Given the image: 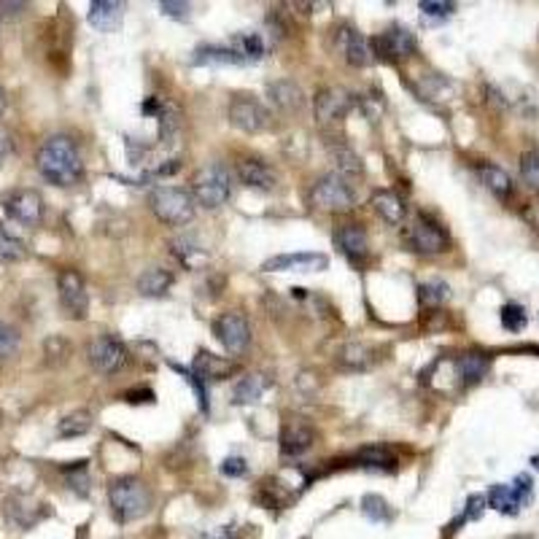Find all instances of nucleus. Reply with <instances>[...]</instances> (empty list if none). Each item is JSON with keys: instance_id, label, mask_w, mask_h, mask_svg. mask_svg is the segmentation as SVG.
I'll list each match as a JSON object with an SVG mask.
<instances>
[{"instance_id": "nucleus-1", "label": "nucleus", "mask_w": 539, "mask_h": 539, "mask_svg": "<svg viewBox=\"0 0 539 539\" xmlns=\"http://www.w3.org/2000/svg\"><path fill=\"white\" fill-rule=\"evenodd\" d=\"M38 173L55 186H74L84 175L78 146L68 135H52L35 155Z\"/></svg>"}, {"instance_id": "nucleus-2", "label": "nucleus", "mask_w": 539, "mask_h": 539, "mask_svg": "<svg viewBox=\"0 0 539 539\" xmlns=\"http://www.w3.org/2000/svg\"><path fill=\"white\" fill-rule=\"evenodd\" d=\"M108 504L119 524L141 521L152 510V488L138 477H116L108 485Z\"/></svg>"}, {"instance_id": "nucleus-3", "label": "nucleus", "mask_w": 539, "mask_h": 539, "mask_svg": "<svg viewBox=\"0 0 539 539\" xmlns=\"http://www.w3.org/2000/svg\"><path fill=\"white\" fill-rule=\"evenodd\" d=\"M192 197L205 211L227 205L232 197V173L222 162H208L192 178Z\"/></svg>"}, {"instance_id": "nucleus-4", "label": "nucleus", "mask_w": 539, "mask_h": 539, "mask_svg": "<svg viewBox=\"0 0 539 539\" xmlns=\"http://www.w3.org/2000/svg\"><path fill=\"white\" fill-rule=\"evenodd\" d=\"M149 208L159 222H165L170 227H184L195 219L197 203H195L192 192H186L181 186H156L149 197Z\"/></svg>"}, {"instance_id": "nucleus-5", "label": "nucleus", "mask_w": 539, "mask_h": 539, "mask_svg": "<svg viewBox=\"0 0 539 539\" xmlns=\"http://www.w3.org/2000/svg\"><path fill=\"white\" fill-rule=\"evenodd\" d=\"M308 203L315 211H324V214H348L356 205V192L348 178L329 173L313 184Z\"/></svg>"}, {"instance_id": "nucleus-6", "label": "nucleus", "mask_w": 539, "mask_h": 539, "mask_svg": "<svg viewBox=\"0 0 539 539\" xmlns=\"http://www.w3.org/2000/svg\"><path fill=\"white\" fill-rule=\"evenodd\" d=\"M404 245L418 256H437L451 248V237L437 219H432L429 214H418L404 230Z\"/></svg>"}, {"instance_id": "nucleus-7", "label": "nucleus", "mask_w": 539, "mask_h": 539, "mask_svg": "<svg viewBox=\"0 0 539 539\" xmlns=\"http://www.w3.org/2000/svg\"><path fill=\"white\" fill-rule=\"evenodd\" d=\"M127 348L119 337L114 334H100L86 345V362L92 364V370H97L100 375H116L127 367Z\"/></svg>"}, {"instance_id": "nucleus-8", "label": "nucleus", "mask_w": 539, "mask_h": 539, "mask_svg": "<svg viewBox=\"0 0 539 539\" xmlns=\"http://www.w3.org/2000/svg\"><path fill=\"white\" fill-rule=\"evenodd\" d=\"M3 211L22 227H38L44 222V197L35 189H11L0 197Z\"/></svg>"}, {"instance_id": "nucleus-9", "label": "nucleus", "mask_w": 539, "mask_h": 539, "mask_svg": "<svg viewBox=\"0 0 539 539\" xmlns=\"http://www.w3.org/2000/svg\"><path fill=\"white\" fill-rule=\"evenodd\" d=\"M227 116L232 127L240 133H262L270 127V111L254 95H235Z\"/></svg>"}, {"instance_id": "nucleus-10", "label": "nucleus", "mask_w": 539, "mask_h": 539, "mask_svg": "<svg viewBox=\"0 0 539 539\" xmlns=\"http://www.w3.org/2000/svg\"><path fill=\"white\" fill-rule=\"evenodd\" d=\"M354 103H356V97L351 92H345L340 86H324L313 97V116L318 125H334L348 116Z\"/></svg>"}, {"instance_id": "nucleus-11", "label": "nucleus", "mask_w": 539, "mask_h": 539, "mask_svg": "<svg viewBox=\"0 0 539 539\" xmlns=\"http://www.w3.org/2000/svg\"><path fill=\"white\" fill-rule=\"evenodd\" d=\"M214 334H216V340L230 351V354H243V351H248V345H251V324H248V318L243 315V313H237V310H230V313H225L222 318H216V324H214Z\"/></svg>"}, {"instance_id": "nucleus-12", "label": "nucleus", "mask_w": 539, "mask_h": 539, "mask_svg": "<svg viewBox=\"0 0 539 539\" xmlns=\"http://www.w3.org/2000/svg\"><path fill=\"white\" fill-rule=\"evenodd\" d=\"M57 292H60V305H63V310L71 318L84 321L86 313H89V294H86L84 278L78 275L76 270H63L57 275Z\"/></svg>"}, {"instance_id": "nucleus-13", "label": "nucleus", "mask_w": 539, "mask_h": 539, "mask_svg": "<svg viewBox=\"0 0 539 539\" xmlns=\"http://www.w3.org/2000/svg\"><path fill=\"white\" fill-rule=\"evenodd\" d=\"M329 267V256L318 251H300V254H278L262 262L265 273H321Z\"/></svg>"}, {"instance_id": "nucleus-14", "label": "nucleus", "mask_w": 539, "mask_h": 539, "mask_svg": "<svg viewBox=\"0 0 539 539\" xmlns=\"http://www.w3.org/2000/svg\"><path fill=\"white\" fill-rule=\"evenodd\" d=\"M370 46H373V55H381L384 60H402L418 49V41L407 27L396 25V27H388L378 38H373Z\"/></svg>"}, {"instance_id": "nucleus-15", "label": "nucleus", "mask_w": 539, "mask_h": 539, "mask_svg": "<svg viewBox=\"0 0 539 539\" xmlns=\"http://www.w3.org/2000/svg\"><path fill=\"white\" fill-rule=\"evenodd\" d=\"M237 175H240L243 186H248L254 192H273L278 186V173L265 159H254V156L240 159Z\"/></svg>"}, {"instance_id": "nucleus-16", "label": "nucleus", "mask_w": 539, "mask_h": 539, "mask_svg": "<svg viewBox=\"0 0 539 539\" xmlns=\"http://www.w3.org/2000/svg\"><path fill=\"white\" fill-rule=\"evenodd\" d=\"M337 46H340L343 60H345L348 65H354V68H367V65L375 60L370 41H367L362 33H356L354 27H343V30H340Z\"/></svg>"}, {"instance_id": "nucleus-17", "label": "nucleus", "mask_w": 539, "mask_h": 539, "mask_svg": "<svg viewBox=\"0 0 539 539\" xmlns=\"http://www.w3.org/2000/svg\"><path fill=\"white\" fill-rule=\"evenodd\" d=\"M315 445V429L305 421H289L281 429V454L297 459Z\"/></svg>"}, {"instance_id": "nucleus-18", "label": "nucleus", "mask_w": 539, "mask_h": 539, "mask_svg": "<svg viewBox=\"0 0 539 539\" xmlns=\"http://www.w3.org/2000/svg\"><path fill=\"white\" fill-rule=\"evenodd\" d=\"M334 245L354 262V265H362L367 262L370 256V240H367V232L362 230L359 225H343L334 230Z\"/></svg>"}, {"instance_id": "nucleus-19", "label": "nucleus", "mask_w": 539, "mask_h": 539, "mask_svg": "<svg viewBox=\"0 0 539 539\" xmlns=\"http://www.w3.org/2000/svg\"><path fill=\"white\" fill-rule=\"evenodd\" d=\"M125 16V5L119 0H92L89 3V25L100 33H114L122 25Z\"/></svg>"}, {"instance_id": "nucleus-20", "label": "nucleus", "mask_w": 539, "mask_h": 539, "mask_svg": "<svg viewBox=\"0 0 539 539\" xmlns=\"http://www.w3.org/2000/svg\"><path fill=\"white\" fill-rule=\"evenodd\" d=\"M267 97H270V103H273L275 108H281V111H286V114H294V111H300V108L305 105L303 89H300L294 81H289V78H281V81L267 84Z\"/></svg>"}, {"instance_id": "nucleus-21", "label": "nucleus", "mask_w": 539, "mask_h": 539, "mask_svg": "<svg viewBox=\"0 0 539 539\" xmlns=\"http://www.w3.org/2000/svg\"><path fill=\"white\" fill-rule=\"evenodd\" d=\"M200 381H225L237 373V364L227 362L222 356H214L208 351H200L197 359H195V370H192Z\"/></svg>"}, {"instance_id": "nucleus-22", "label": "nucleus", "mask_w": 539, "mask_h": 539, "mask_svg": "<svg viewBox=\"0 0 539 539\" xmlns=\"http://www.w3.org/2000/svg\"><path fill=\"white\" fill-rule=\"evenodd\" d=\"M370 205H373V211L384 219L385 225H402V222H404L407 208H404L402 197H399L396 192H391V189H378V192H373Z\"/></svg>"}, {"instance_id": "nucleus-23", "label": "nucleus", "mask_w": 539, "mask_h": 539, "mask_svg": "<svg viewBox=\"0 0 539 539\" xmlns=\"http://www.w3.org/2000/svg\"><path fill=\"white\" fill-rule=\"evenodd\" d=\"M373 362H375L373 351H370L367 345H362V343H348V345H343L340 354H337V364H340L345 373H364V370L373 367Z\"/></svg>"}, {"instance_id": "nucleus-24", "label": "nucleus", "mask_w": 539, "mask_h": 539, "mask_svg": "<svg viewBox=\"0 0 539 539\" xmlns=\"http://www.w3.org/2000/svg\"><path fill=\"white\" fill-rule=\"evenodd\" d=\"M488 367H491V359H488L485 354H474V351H472V354H462V356H459V362H456V375H459L462 385H474L485 378Z\"/></svg>"}, {"instance_id": "nucleus-25", "label": "nucleus", "mask_w": 539, "mask_h": 539, "mask_svg": "<svg viewBox=\"0 0 539 539\" xmlns=\"http://www.w3.org/2000/svg\"><path fill=\"white\" fill-rule=\"evenodd\" d=\"M173 286V273L165 267H149L138 275V292L144 297H165Z\"/></svg>"}, {"instance_id": "nucleus-26", "label": "nucleus", "mask_w": 539, "mask_h": 539, "mask_svg": "<svg viewBox=\"0 0 539 539\" xmlns=\"http://www.w3.org/2000/svg\"><path fill=\"white\" fill-rule=\"evenodd\" d=\"M30 504H33V502L25 499V496H14V499L8 502L5 515H8V521H11L16 529H30L33 524L41 521V515H44V510H38L41 504H35V507H30Z\"/></svg>"}, {"instance_id": "nucleus-27", "label": "nucleus", "mask_w": 539, "mask_h": 539, "mask_svg": "<svg viewBox=\"0 0 539 539\" xmlns=\"http://www.w3.org/2000/svg\"><path fill=\"white\" fill-rule=\"evenodd\" d=\"M230 49L243 60V65L245 63H256V60H262L267 55V46H265L262 35H256V33H240V35H235L230 41Z\"/></svg>"}, {"instance_id": "nucleus-28", "label": "nucleus", "mask_w": 539, "mask_h": 539, "mask_svg": "<svg viewBox=\"0 0 539 539\" xmlns=\"http://www.w3.org/2000/svg\"><path fill=\"white\" fill-rule=\"evenodd\" d=\"M480 181L499 200H507L513 195V178L507 175V170H502L496 165H480Z\"/></svg>"}, {"instance_id": "nucleus-29", "label": "nucleus", "mask_w": 539, "mask_h": 539, "mask_svg": "<svg viewBox=\"0 0 539 539\" xmlns=\"http://www.w3.org/2000/svg\"><path fill=\"white\" fill-rule=\"evenodd\" d=\"M267 385H270V381L265 375L251 373V375H245V378L237 381L235 391H232V399H235V404H251V402H256L265 394Z\"/></svg>"}, {"instance_id": "nucleus-30", "label": "nucleus", "mask_w": 539, "mask_h": 539, "mask_svg": "<svg viewBox=\"0 0 539 539\" xmlns=\"http://www.w3.org/2000/svg\"><path fill=\"white\" fill-rule=\"evenodd\" d=\"M356 462H359V466L375 469V472H394V466H396L394 454L388 448H384V445H367V448H362L356 454Z\"/></svg>"}, {"instance_id": "nucleus-31", "label": "nucleus", "mask_w": 539, "mask_h": 539, "mask_svg": "<svg viewBox=\"0 0 539 539\" xmlns=\"http://www.w3.org/2000/svg\"><path fill=\"white\" fill-rule=\"evenodd\" d=\"M488 507H494L496 513H502V515H518V510H521V502H518V496H515V491H513V485H494L491 491H488Z\"/></svg>"}, {"instance_id": "nucleus-32", "label": "nucleus", "mask_w": 539, "mask_h": 539, "mask_svg": "<svg viewBox=\"0 0 539 539\" xmlns=\"http://www.w3.org/2000/svg\"><path fill=\"white\" fill-rule=\"evenodd\" d=\"M95 418L89 410H74L71 415H65L60 424H57V434L65 437V440H74V437H84L89 429H92Z\"/></svg>"}, {"instance_id": "nucleus-33", "label": "nucleus", "mask_w": 539, "mask_h": 539, "mask_svg": "<svg viewBox=\"0 0 539 539\" xmlns=\"http://www.w3.org/2000/svg\"><path fill=\"white\" fill-rule=\"evenodd\" d=\"M195 63L197 65H243V60L232 52L230 46H200L195 52Z\"/></svg>"}, {"instance_id": "nucleus-34", "label": "nucleus", "mask_w": 539, "mask_h": 539, "mask_svg": "<svg viewBox=\"0 0 539 539\" xmlns=\"http://www.w3.org/2000/svg\"><path fill=\"white\" fill-rule=\"evenodd\" d=\"M170 248H173V256H175L186 270H195V267L205 259L203 248H200L195 240H189V237H178V240H173V243H170Z\"/></svg>"}, {"instance_id": "nucleus-35", "label": "nucleus", "mask_w": 539, "mask_h": 539, "mask_svg": "<svg viewBox=\"0 0 539 539\" xmlns=\"http://www.w3.org/2000/svg\"><path fill=\"white\" fill-rule=\"evenodd\" d=\"M448 297H451V286L445 281H440V278H432V281H426V284L418 286V300H421L424 308H437Z\"/></svg>"}, {"instance_id": "nucleus-36", "label": "nucleus", "mask_w": 539, "mask_h": 539, "mask_svg": "<svg viewBox=\"0 0 539 539\" xmlns=\"http://www.w3.org/2000/svg\"><path fill=\"white\" fill-rule=\"evenodd\" d=\"M329 152L337 162V175H343L348 181H351V175H362V159L354 155L348 146H329Z\"/></svg>"}, {"instance_id": "nucleus-37", "label": "nucleus", "mask_w": 539, "mask_h": 539, "mask_svg": "<svg viewBox=\"0 0 539 539\" xmlns=\"http://www.w3.org/2000/svg\"><path fill=\"white\" fill-rule=\"evenodd\" d=\"M25 254H27L25 243L0 227V259L3 262H19V259H25Z\"/></svg>"}, {"instance_id": "nucleus-38", "label": "nucleus", "mask_w": 539, "mask_h": 539, "mask_svg": "<svg viewBox=\"0 0 539 539\" xmlns=\"http://www.w3.org/2000/svg\"><path fill=\"white\" fill-rule=\"evenodd\" d=\"M499 318H502V326L510 329V332H521L529 324L526 310H524V305H518V303H507L504 308L499 310Z\"/></svg>"}, {"instance_id": "nucleus-39", "label": "nucleus", "mask_w": 539, "mask_h": 539, "mask_svg": "<svg viewBox=\"0 0 539 539\" xmlns=\"http://www.w3.org/2000/svg\"><path fill=\"white\" fill-rule=\"evenodd\" d=\"M362 513L370 518V521H375V524H384L391 518V510H388V504H385L384 496H378V494H367L364 499H362Z\"/></svg>"}, {"instance_id": "nucleus-40", "label": "nucleus", "mask_w": 539, "mask_h": 539, "mask_svg": "<svg viewBox=\"0 0 539 539\" xmlns=\"http://www.w3.org/2000/svg\"><path fill=\"white\" fill-rule=\"evenodd\" d=\"M521 178L532 192H539V152H526L521 156Z\"/></svg>"}, {"instance_id": "nucleus-41", "label": "nucleus", "mask_w": 539, "mask_h": 539, "mask_svg": "<svg viewBox=\"0 0 539 539\" xmlns=\"http://www.w3.org/2000/svg\"><path fill=\"white\" fill-rule=\"evenodd\" d=\"M178 114H175V108H170V105H165L162 108V114H159V135H162V141L165 144H173V138L178 135Z\"/></svg>"}, {"instance_id": "nucleus-42", "label": "nucleus", "mask_w": 539, "mask_h": 539, "mask_svg": "<svg viewBox=\"0 0 539 539\" xmlns=\"http://www.w3.org/2000/svg\"><path fill=\"white\" fill-rule=\"evenodd\" d=\"M16 348H19V334H16V329H14L11 324L0 321V359L14 356Z\"/></svg>"}, {"instance_id": "nucleus-43", "label": "nucleus", "mask_w": 539, "mask_h": 539, "mask_svg": "<svg viewBox=\"0 0 539 539\" xmlns=\"http://www.w3.org/2000/svg\"><path fill=\"white\" fill-rule=\"evenodd\" d=\"M68 483L76 491L78 496L89 494V474H86V462H76L74 466H68Z\"/></svg>"}, {"instance_id": "nucleus-44", "label": "nucleus", "mask_w": 539, "mask_h": 539, "mask_svg": "<svg viewBox=\"0 0 539 539\" xmlns=\"http://www.w3.org/2000/svg\"><path fill=\"white\" fill-rule=\"evenodd\" d=\"M421 11L424 16H432V19H445L456 11V3H445V0H424L421 3Z\"/></svg>"}, {"instance_id": "nucleus-45", "label": "nucleus", "mask_w": 539, "mask_h": 539, "mask_svg": "<svg viewBox=\"0 0 539 539\" xmlns=\"http://www.w3.org/2000/svg\"><path fill=\"white\" fill-rule=\"evenodd\" d=\"M159 8L165 11V16L170 19H178V22H189L192 16V5L189 3H175V0H162Z\"/></svg>"}, {"instance_id": "nucleus-46", "label": "nucleus", "mask_w": 539, "mask_h": 539, "mask_svg": "<svg viewBox=\"0 0 539 539\" xmlns=\"http://www.w3.org/2000/svg\"><path fill=\"white\" fill-rule=\"evenodd\" d=\"M513 491H515V496H518L521 507H524V504H529V502H532V496H534V483H532V477H529V474H518V477H515Z\"/></svg>"}, {"instance_id": "nucleus-47", "label": "nucleus", "mask_w": 539, "mask_h": 539, "mask_svg": "<svg viewBox=\"0 0 539 539\" xmlns=\"http://www.w3.org/2000/svg\"><path fill=\"white\" fill-rule=\"evenodd\" d=\"M44 348H46V356H52V362H63L71 354V345L63 337H49Z\"/></svg>"}, {"instance_id": "nucleus-48", "label": "nucleus", "mask_w": 539, "mask_h": 539, "mask_svg": "<svg viewBox=\"0 0 539 539\" xmlns=\"http://www.w3.org/2000/svg\"><path fill=\"white\" fill-rule=\"evenodd\" d=\"M485 504H488V499H485V496H480V494L469 496V502H466V510H464L462 521H477V518L483 515Z\"/></svg>"}, {"instance_id": "nucleus-49", "label": "nucleus", "mask_w": 539, "mask_h": 539, "mask_svg": "<svg viewBox=\"0 0 539 539\" xmlns=\"http://www.w3.org/2000/svg\"><path fill=\"white\" fill-rule=\"evenodd\" d=\"M222 474H227V477H245L248 474V464H245V459H240V456H230L227 462L222 464Z\"/></svg>"}, {"instance_id": "nucleus-50", "label": "nucleus", "mask_w": 539, "mask_h": 539, "mask_svg": "<svg viewBox=\"0 0 539 539\" xmlns=\"http://www.w3.org/2000/svg\"><path fill=\"white\" fill-rule=\"evenodd\" d=\"M11 155H14V135L5 127H0V162H5Z\"/></svg>"}, {"instance_id": "nucleus-51", "label": "nucleus", "mask_w": 539, "mask_h": 539, "mask_svg": "<svg viewBox=\"0 0 539 539\" xmlns=\"http://www.w3.org/2000/svg\"><path fill=\"white\" fill-rule=\"evenodd\" d=\"M25 8H27L25 3H0V16H16Z\"/></svg>"}, {"instance_id": "nucleus-52", "label": "nucleus", "mask_w": 539, "mask_h": 539, "mask_svg": "<svg viewBox=\"0 0 539 539\" xmlns=\"http://www.w3.org/2000/svg\"><path fill=\"white\" fill-rule=\"evenodd\" d=\"M3 111H5V92L0 89V114H3Z\"/></svg>"}, {"instance_id": "nucleus-53", "label": "nucleus", "mask_w": 539, "mask_h": 539, "mask_svg": "<svg viewBox=\"0 0 539 539\" xmlns=\"http://www.w3.org/2000/svg\"><path fill=\"white\" fill-rule=\"evenodd\" d=\"M532 464H534V466H537V469H539V456H534V459H532Z\"/></svg>"}]
</instances>
